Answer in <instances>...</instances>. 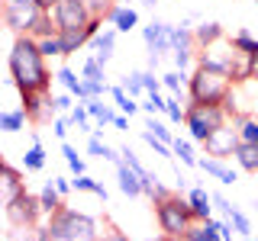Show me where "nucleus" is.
<instances>
[{
    "mask_svg": "<svg viewBox=\"0 0 258 241\" xmlns=\"http://www.w3.org/2000/svg\"><path fill=\"white\" fill-rule=\"evenodd\" d=\"M55 80L64 87V90H71L78 96V100H91V93H87V84H84V77H78V71H71L68 64H61L58 71H55Z\"/></svg>",
    "mask_w": 258,
    "mask_h": 241,
    "instance_id": "4468645a",
    "label": "nucleus"
},
{
    "mask_svg": "<svg viewBox=\"0 0 258 241\" xmlns=\"http://www.w3.org/2000/svg\"><path fill=\"white\" fill-rule=\"evenodd\" d=\"M165 116L171 119V123H184V116H187V103H181V96H168Z\"/></svg>",
    "mask_w": 258,
    "mask_h": 241,
    "instance_id": "4c0bfd02",
    "label": "nucleus"
},
{
    "mask_svg": "<svg viewBox=\"0 0 258 241\" xmlns=\"http://www.w3.org/2000/svg\"><path fill=\"white\" fill-rule=\"evenodd\" d=\"M71 183H75V190H78V193H94V196H100L103 203H107V199H110L107 187H103L100 180H94L91 174H78V177H71Z\"/></svg>",
    "mask_w": 258,
    "mask_h": 241,
    "instance_id": "a878e982",
    "label": "nucleus"
},
{
    "mask_svg": "<svg viewBox=\"0 0 258 241\" xmlns=\"http://www.w3.org/2000/svg\"><path fill=\"white\" fill-rule=\"evenodd\" d=\"M145 241H168V238H165V235H158V238H145Z\"/></svg>",
    "mask_w": 258,
    "mask_h": 241,
    "instance_id": "5fc2aeb1",
    "label": "nucleus"
},
{
    "mask_svg": "<svg viewBox=\"0 0 258 241\" xmlns=\"http://www.w3.org/2000/svg\"><path fill=\"white\" fill-rule=\"evenodd\" d=\"M145 129H149V132H155L161 142H168L171 145L174 142V135H171V129H168L165 123H161V119H155V116H149V123H145Z\"/></svg>",
    "mask_w": 258,
    "mask_h": 241,
    "instance_id": "a19ab883",
    "label": "nucleus"
},
{
    "mask_svg": "<svg viewBox=\"0 0 258 241\" xmlns=\"http://www.w3.org/2000/svg\"><path fill=\"white\" fill-rule=\"evenodd\" d=\"M229 109L226 106H210V103H187V116H184V126L190 132V142L204 145L216 129H223L229 123Z\"/></svg>",
    "mask_w": 258,
    "mask_h": 241,
    "instance_id": "39448f33",
    "label": "nucleus"
},
{
    "mask_svg": "<svg viewBox=\"0 0 258 241\" xmlns=\"http://www.w3.org/2000/svg\"><path fill=\"white\" fill-rule=\"evenodd\" d=\"M119 84H123V90H126L129 96H142V93H145V84H142V71H133V74H126L123 80H119Z\"/></svg>",
    "mask_w": 258,
    "mask_h": 241,
    "instance_id": "58836bf2",
    "label": "nucleus"
},
{
    "mask_svg": "<svg viewBox=\"0 0 258 241\" xmlns=\"http://www.w3.org/2000/svg\"><path fill=\"white\" fill-rule=\"evenodd\" d=\"M84 106H87V112H91V119H97V126H100V129L113 126V119H116V112H119V109L107 106L100 96H91V100H84Z\"/></svg>",
    "mask_w": 258,
    "mask_h": 241,
    "instance_id": "6ab92c4d",
    "label": "nucleus"
},
{
    "mask_svg": "<svg viewBox=\"0 0 258 241\" xmlns=\"http://www.w3.org/2000/svg\"><path fill=\"white\" fill-rule=\"evenodd\" d=\"M116 187H119V193H126V196H142V177L136 174L126 161L116 164Z\"/></svg>",
    "mask_w": 258,
    "mask_h": 241,
    "instance_id": "ddd939ff",
    "label": "nucleus"
},
{
    "mask_svg": "<svg viewBox=\"0 0 258 241\" xmlns=\"http://www.w3.org/2000/svg\"><path fill=\"white\" fill-rule=\"evenodd\" d=\"M68 126H71L68 112H58V116L52 119V132H55V139H58V142H68Z\"/></svg>",
    "mask_w": 258,
    "mask_h": 241,
    "instance_id": "37998d69",
    "label": "nucleus"
},
{
    "mask_svg": "<svg viewBox=\"0 0 258 241\" xmlns=\"http://www.w3.org/2000/svg\"><path fill=\"white\" fill-rule=\"evenodd\" d=\"M4 206H7V219H10L13 228H36L39 215H45L39 196H32L29 190H23L20 196H13L10 203H4Z\"/></svg>",
    "mask_w": 258,
    "mask_h": 241,
    "instance_id": "423d86ee",
    "label": "nucleus"
},
{
    "mask_svg": "<svg viewBox=\"0 0 258 241\" xmlns=\"http://www.w3.org/2000/svg\"><path fill=\"white\" fill-rule=\"evenodd\" d=\"M87 7H91V13L97 20H107V13L113 10V0H87Z\"/></svg>",
    "mask_w": 258,
    "mask_h": 241,
    "instance_id": "a18cd8bd",
    "label": "nucleus"
},
{
    "mask_svg": "<svg viewBox=\"0 0 258 241\" xmlns=\"http://www.w3.org/2000/svg\"><path fill=\"white\" fill-rule=\"evenodd\" d=\"M187 203L194 209V215H197V222H207V219H213V196L204 190V187H190L187 190Z\"/></svg>",
    "mask_w": 258,
    "mask_h": 241,
    "instance_id": "2eb2a0df",
    "label": "nucleus"
},
{
    "mask_svg": "<svg viewBox=\"0 0 258 241\" xmlns=\"http://www.w3.org/2000/svg\"><path fill=\"white\" fill-rule=\"evenodd\" d=\"M226 36V29L220 26V23H200L197 29H194V39H197V48H207V45H213L216 39H223Z\"/></svg>",
    "mask_w": 258,
    "mask_h": 241,
    "instance_id": "bb28decb",
    "label": "nucleus"
},
{
    "mask_svg": "<svg viewBox=\"0 0 258 241\" xmlns=\"http://www.w3.org/2000/svg\"><path fill=\"white\" fill-rule=\"evenodd\" d=\"M232 119H236L239 139L258 145V112H245V116H232Z\"/></svg>",
    "mask_w": 258,
    "mask_h": 241,
    "instance_id": "393cba45",
    "label": "nucleus"
},
{
    "mask_svg": "<svg viewBox=\"0 0 258 241\" xmlns=\"http://www.w3.org/2000/svg\"><path fill=\"white\" fill-rule=\"evenodd\" d=\"M4 7H36L32 0H4Z\"/></svg>",
    "mask_w": 258,
    "mask_h": 241,
    "instance_id": "864d4df0",
    "label": "nucleus"
},
{
    "mask_svg": "<svg viewBox=\"0 0 258 241\" xmlns=\"http://www.w3.org/2000/svg\"><path fill=\"white\" fill-rule=\"evenodd\" d=\"M226 219H229L232 225H236V235H239V238H252V219H248V215L242 212V209H239L236 203L229 206V212H226Z\"/></svg>",
    "mask_w": 258,
    "mask_h": 241,
    "instance_id": "c756f323",
    "label": "nucleus"
},
{
    "mask_svg": "<svg viewBox=\"0 0 258 241\" xmlns=\"http://www.w3.org/2000/svg\"><path fill=\"white\" fill-rule=\"evenodd\" d=\"M152 206H155L158 231H161L168 241H181V238L190 231V225L197 222V215H194L187 196L181 199V193H171V196L158 199V203H152Z\"/></svg>",
    "mask_w": 258,
    "mask_h": 241,
    "instance_id": "20e7f679",
    "label": "nucleus"
},
{
    "mask_svg": "<svg viewBox=\"0 0 258 241\" xmlns=\"http://www.w3.org/2000/svg\"><path fill=\"white\" fill-rule=\"evenodd\" d=\"M100 241H129V235H126L123 228H116V225H110L107 235H100Z\"/></svg>",
    "mask_w": 258,
    "mask_h": 241,
    "instance_id": "de8ad7c7",
    "label": "nucleus"
},
{
    "mask_svg": "<svg viewBox=\"0 0 258 241\" xmlns=\"http://www.w3.org/2000/svg\"><path fill=\"white\" fill-rule=\"evenodd\" d=\"M87 155H91V158H100V161H110L113 167H116L119 161H123V155H119V151L113 148V145L103 142L100 135H91V139H87Z\"/></svg>",
    "mask_w": 258,
    "mask_h": 241,
    "instance_id": "a211bd4d",
    "label": "nucleus"
},
{
    "mask_svg": "<svg viewBox=\"0 0 258 241\" xmlns=\"http://www.w3.org/2000/svg\"><path fill=\"white\" fill-rule=\"evenodd\" d=\"M142 142L149 145L152 151H155V155H161V158H168V161H174V151H171V145L168 142H161L155 132H149V129H142Z\"/></svg>",
    "mask_w": 258,
    "mask_h": 241,
    "instance_id": "473e14b6",
    "label": "nucleus"
},
{
    "mask_svg": "<svg viewBox=\"0 0 258 241\" xmlns=\"http://www.w3.org/2000/svg\"><path fill=\"white\" fill-rule=\"evenodd\" d=\"M161 84H165V90L171 93V96H181V93H187V84H190V74L187 71H168V74H161Z\"/></svg>",
    "mask_w": 258,
    "mask_h": 241,
    "instance_id": "b1692460",
    "label": "nucleus"
},
{
    "mask_svg": "<svg viewBox=\"0 0 258 241\" xmlns=\"http://www.w3.org/2000/svg\"><path fill=\"white\" fill-rule=\"evenodd\" d=\"M110 96H113V103H116V109L123 112V116H136V112L142 109V103H136V96H129L123 90V84H110Z\"/></svg>",
    "mask_w": 258,
    "mask_h": 241,
    "instance_id": "412c9836",
    "label": "nucleus"
},
{
    "mask_svg": "<svg viewBox=\"0 0 258 241\" xmlns=\"http://www.w3.org/2000/svg\"><path fill=\"white\" fill-rule=\"evenodd\" d=\"M26 123H29V116H26L23 106L0 112V129H4V132H20V129H26Z\"/></svg>",
    "mask_w": 258,
    "mask_h": 241,
    "instance_id": "cd10ccee",
    "label": "nucleus"
},
{
    "mask_svg": "<svg viewBox=\"0 0 258 241\" xmlns=\"http://www.w3.org/2000/svg\"><path fill=\"white\" fill-rule=\"evenodd\" d=\"M52 20H55V26H58V32H75V29L91 26L97 16L91 13L87 0H61L52 10Z\"/></svg>",
    "mask_w": 258,
    "mask_h": 241,
    "instance_id": "0eeeda50",
    "label": "nucleus"
},
{
    "mask_svg": "<svg viewBox=\"0 0 258 241\" xmlns=\"http://www.w3.org/2000/svg\"><path fill=\"white\" fill-rule=\"evenodd\" d=\"M23 171H26V174L45 171V148H42V142H32L29 145V151L23 155Z\"/></svg>",
    "mask_w": 258,
    "mask_h": 241,
    "instance_id": "5701e85b",
    "label": "nucleus"
},
{
    "mask_svg": "<svg viewBox=\"0 0 258 241\" xmlns=\"http://www.w3.org/2000/svg\"><path fill=\"white\" fill-rule=\"evenodd\" d=\"M171 151H174V158L181 161L184 167H197V161H200V158L194 155V145H190L187 139H174V142H171Z\"/></svg>",
    "mask_w": 258,
    "mask_h": 241,
    "instance_id": "7c9ffc66",
    "label": "nucleus"
},
{
    "mask_svg": "<svg viewBox=\"0 0 258 241\" xmlns=\"http://www.w3.org/2000/svg\"><path fill=\"white\" fill-rule=\"evenodd\" d=\"M197 167H200L204 174L216 177L223 187H229V183H236V180H239V171H236V167H229L223 158H213V155H204V158L197 161Z\"/></svg>",
    "mask_w": 258,
    "mask_h": 241,
    "instance_id": "9d476101",
    "label": "nucleus"
},
{
    "mask_svg": "<svg viewBox=\"0 0 258 241\" xmlns=\"http://www.w3.org/2000/svg\"><path fill=\"white\" fill-rule=\"evenodd\" d=\"M68 119H71V126H78V129H81V132H91V135H94V129H91V112H87L84 100L75 103V109L68 112Z\"/></svg>",
    "mask_w": 258,
    "mask_h": 241,
    "instance_id": "c9c22d12",
    "label": "nucleus"
},
{
    "mask_svg": "<svg viewBox=\"0 0 258 241\" xmlns=\"http://www.w3.org/2000/svg\"><path fill=\"white\" fill-rule=\"evenodd\" d=\"M232 42H236V48H242L245 55H252V58L258 61V39H255L248 29H239L236 36H232Z\"/></svg>",
    "mask_w": 258,
    "mask_h": 241,
    "instance_id": "f704fd0d",
    "label": "nucleus"
},
{
    "mask_svg": "<svg viewBox=\"0 0 258 241\" xmlns=\"http://www.w3.org/2000/svg\"><path fill=\"white\" fill-rule=\"evenodd\" d=\"M171 29L174 26L165 20H152L149 26H142V39H145V48H149V68H155L165 52H174Z\"/></svg>",
    "mask_w": 258,
    "mask_h": 241,
    "instance_id": "6e6552de",
    "label": "nucleus"
},
{
    "mask_svg": "<svg viewBox=\"0 0 258 241\" xmlns=\"http://www.w3.org/2000/svg\"><path fill=\"white\" fill-rule=\"evenodd\" d=\"M55 187H58V193H61V196H68V193L75 190V183H71L68 177H55Z\"/></svg>",
    "mask_w": 258,
    "mask_h": 241,
    "instance_id": "8fccbe9b",
    "label": "nucleus"
},
{
    "mask_svg": "<svg viewBox=\"0 0 258 241\" xmlns=\"http://www.w3.org/2000/svg\"><path fill=\"white\" fill-rule=\"evenodd\" d=\"M232 161H236L239 171L258 174V145H252V142H239L236 151H232Z\"/></svg>",
    "mask_w": 258,
    "mask_h": 241,
    "instance_id": "dca6fc26",
    "label": "nucleus"
},
{
    "mask_svg": "<svg viewBox=\"0 0 258 241\" xmlns=\"http://www.w3.org/2000/svg\"><path fill=\"white\" fill-rule=\"evenodd\" d=\"M29 36H32V39L39 42V39H48V36H61V32H58V26H55L52 13H42V16H39V23H36V29H32Z\"/></svg>",
    "mask_w": 258,
    "mask_h": 241,
    "instance_id": "2f4dec72",
    "label": "nucleus"
},
{
    "mask_svg": "<svg viewBox=\"0 0 258 241\" xmlns=\"http://www.w3.org/2000/svg\"><path fill=\"white\" fill-rule=\"evenodd\" d=\"M245 241H255V238H245Z\"/></svg>",
    "mask_w": 258,
    "mask_h": 241,
    "instance_id": "4d7b16f0",
    "label": "nucleus"
},
{
    "mask_svg": "<svg viewBox=\"0 0 258 241\" xmlns=\"http://www.w3.org/2000/svg\"><path fill=\"white\" fill-rule=\"evenodd\" d=\"M61 155H64V161H68V167H71V174H87V164H84V158L78 155V148L75 145H68V142H61Z\"/></svg>",
    "mask_w": 258,
    "mask_h": 241,
    "instance_id": "72a5a7b5",
    "label": "nucleus"
},
{
    "mask_svg": "<svg viewBox=\"0 0 258 241\" xmlns=\"http://www.w3.org/2000/svg\"><path fill=\"white\" fill-rule=\"evenodd\" d=\"M174 68L177 71H187L190 64H194V48H174Z\"/></svg>",
    "mask_w": 258,
    "mask_h": 241,
    "instance_id": "c03bdc74",
    "label": "nucleus"
},
{
    "mask_svg": "<svg viewBox=\"0 0 258 241\" xmlns=\"http://www.w3.org/2000/svg\"><path fill=\"white\" fill-rule=\"evenodd\" d=\"M142 84H145V93H161V77H155L152 71H142Z\"/></svg>",
    "mask_w": 258,
    "mask_h": 241,
    "instance_id": "49530a36",
    "label": "nucleus"
},
{
    "mask_svg": "<svg viewBox=\"0 0 258 241\" xmlns=\"http://www.w3.org/2000/svg\"><path fill=\"white\" fill-rule=\"evenodd\" d=\"M116 36H119V32L110 26V29L97 32V36L91 39V48H94L97 61H103V64H110V61H113V52H116Z\"/></svg>",
    "mask_w": 258,
    "mask_h": 241,
    "instance_id": "f8f14e48",
    "label": "nucleus"
},
{
    "mask_svg": "<svg viewBox=\"0 0 258 241\" xmlns=\"http://www.w3.org/2000/svg\"><path fill=\"white\" fill-rule=\"evenodd\" d=\"M32 4H36V10H42V13H52L55 7L61 4V0H32Z\"/></svg>",
    "mask_w": 258,
    "mask_h": 241,
    "instance_id": "3c124183",
    "label": "nucleus"
},
{
    "mask_svg": "<svg viewBox=\"0 0 258 241\" xmlns=\"http://www.w3.org/2000/svg\"><path fill=\"white\" fill-rule=\"evenodd\" d=\"M255 7H258V0H255Z\"/></svg>",
    "mask_w": 258,
    "mask_h": 241,
    "instance_id": "13d9d810",
    "label": "nucleus"
},
{
    "mask_svg": "<svg viewBox=\"0 0 258 241\" xmlns=\"http://www.w3.org/2000/svg\"><path fill=\"white\" fill-rule=\"evenodd\" d=\"M39 48H42V55H45V58H68V55H64V45H61V36L39 39Z\"/></svg>",
    "mask_w": 258,
    "mask_h": 241,
    "instance_id": "e433bc0d",
    "label": "nucleus"
},
{
    "mask_svg": "<svg viewBox=\"0 0 258 241\" xmlns=\"http://www.w3.org/2000/svg\"><path fill=\"white\" fill-rule=\"evenodd\" d=\"M45 231L52 241H100V225H97L94 215L68 209V206H61L58 212L48 215Z\"/></svg>",
    "mask_w": 258,
    "mask_h": 241,
    "instance_id": "7ed1b4c3",
    "label": "nucleus"
},
{
    "mask_svg": "<svg viewBox=\"0 0 258 241\" xmlns=\"http://www.w3.org/2000/svg\"><path fill=\"white\" fill-rule=\"evenodd\" d=\"M110 129H116V132H126V129H129V116L116 112V119H113V126H110Z\"/></svg>",
    "mask_w": 258,
    "mask_h": 241,
    "instance_id": "603ef678",
    "label": "nucleus"
},
{
    "mask_svg": "<svg viewBox=\"0 0 258 241\" xmlns=\"http://www.w3.org/2000/svg\"><path fill=\"white\" fill-rule=\"evenodd\" d=\"M39 203H42V212L45 215H52V212H58V209L64 206V196L58 193V187H55V177L45 183L42 190H39Z\"/></svg>",
    "mask_w": 258,
    "mask_h": 241,
    "instance_id": "aec40b11",
    "label": "nucleus"
},
{
    "mask_svg": "<svg viewBox=\"0 0 258 241\" xmlns=\"http://www.w3.org/2000/svg\"><path fill=\"white\" fill-rule=\"evenodd\" d=\"M236 80L232 74L213 68V64L197 61L190 71V84H187V103H210V106H226Z\"/></svg>",
    "mask_w": 258,
    "mask_h": 241,
    "instance_id": "f03ea898",
    "label": "nucleus"
},
{
    "mask_svg": "<svg viewBox=\"0 0 258 241\" xmlns=\"http://www.w3.org/2000/svg\"><path fill=\"white\" fill-rule=\"evenodd\" d=\"M81 77L91 80V84H107V64L97 61V55H91V58H84V64H81Z\"/></svg>",
    "mask_w": 258,
    "mask_h": 241,
    "instance_id": "c85d7f7f",
    "label": "nucleus"
},
{
    "mask_svg": "<svg viewBox=\"0 0 258 241\" xmlns=\"http://www.w3.org/2000/svg\"><path fill=\"white\" fill-rule=\"evenodd\" d=\"M181 241H223L220 238V219H207V222H194L190 231Z\"/></svg>",
    "mask_w": 258,
    "mask_h": 241,
    "instance_id": "f3484780",
    "label": "nucleus"
},
{
    "mask_svg": "<svg viewBox=\"0 0 258 241\" xmlns=\"http://www.w3.org/2000/svg\"><path fill=\"white\" fill-rule=\"evenodd\" d=\"M142 4H145V7H155V4H158V0H142Z\"/></svg>",
    "mask_w": 258,
    "mask_h": 241,
    "instance_id": "6e6d98bb",
    "label": "nucleus"
},
{
    "mask_svg": "<svg viewBox=\"0 0 258 241\" xmlns=\"http://www.w3.org/2000/svg\"><path fill=\"white\" fill-rule=\"evenodd\" d=\"M239 129H236V119H229L223 129H216L213 135L204 142V151L207 155H213V158H232V151H236V145H239Z\"/></svg>",
    "mask_w": 258,
    "mask_h": 241,
    "instance_id": "1a4fd4ad",
    "label": "nucleus"
},
{
    "mask_svg": "<svg viewBox=\"0 0 258 241\" xmlns=\"http://www.w3.org/2000/svg\"><path fill=\"white\" fill-rule=\"evenodd\" d=\"M23 190H26V183H23L20 171H16L13 164H7V167H4V203H10L13 196H20Z\"/></svg>",
    "mask_w": 258,
    "mask_h": 241,
    "instance_id": "4be33fe9",
    "label": "nucleus"
},
{
    "mask_svg": "<svg viewBox=\"0 0 258 241\" xmlns=\"http://www.w3.org/2000/svg\"><path fill=\"white\" fill-rule=\"evenodd\" d=\"M75 100H78L75 93L64 90V93H55L52 96V106H55V112H71V109H75Z\"/></svg>",
    "mask_w": 258,
    "mask_h": 241,
    "instance_id": "79ce46f5",
    "label": "nucleus"
},
{
    "mask_svg": "<svg viewBox=\"0 0 258 241\" xmlns=\"http://www.w3.org/2000/svg\"><path fill=\"white\" fill-rule=\"evenodd\" d=\"M168 100L161 93H145V103H142V112L145 116H158V112H165Z\"/></svg>",
    "mask_w": 258,
    "mask_h": 241,
    "instance_id": "ea45409f",
    "label": "nucleus"
},
{
    "mask_svg": "<svg viewBox=\"0 0 258 241\" xmlns=\"http://www.w3.org/2000/svg\"><path fill=\"white\" fill-rule=\"evenodd\" d=\"M232 235H236V225H232L229 219H220V238L223 241H232Z\"/></svg>",
    "mask_w": 258,
    "mask_h": 241,
    "instance_id": "09e8293b",
    "label": "nucleus"
},
{
    "mask_svg": "<svg viewBox=\"0 0 258 241\" xmlns=\"http://www.w3.org/2000/svg\"><path fill=\"white\" fill-rule=\"evenodd\" d=\"M107 23H110L116 32H133L136 26H139V13H136L129 4H116V7L107 13Z\"/></svg>",
    "mask_w": 258,
    "mask_h": 241,
    "instance_id": "9b49d317",
    "label": "nucleus"
},
{
    "mask_svg": "<svg viewBox=\"0 0 258 241\" xmlns=\"http://www.w3.org/2000/svg\"><path fill=\"white\" fill-rule=\"evenodd\" d=\"M10 84L23 93H48L52 71L45 68V55L32 36H16L10 48Z\"/></svg>",
    "mask_w": 258,
    "mask_h": 241,
    "instance_id": "f257e3e1",
    "label": "nucleus"
}]
</instances>
